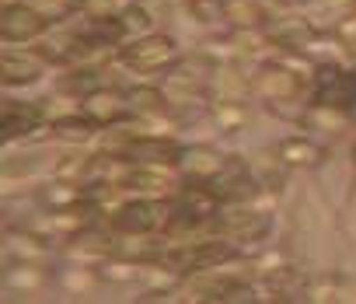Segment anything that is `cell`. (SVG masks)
<instances>
[{
    "label": "cell",
    "instance_id": "d6986e66",
    "mask_svg": "<svg viewBox=\"0 0 356 304\" xmlns=\"http://www.w3.org/2000/svg\"><path fill=\"white\" fill-rule=\"evenodd\" d=\"M304 301H314V304H349V301H356V283H349L339 273H328V276L307 280Z\"/></svg>",
    "mask_w": 356,
    "mask_h": 304
},
{
    "label": "cell",
    "instance_id": "cb8c5ba5",
    "mask_svg": "<svg viewBox=\"0 0 356 304\" xmlns=\"http://www.w3.org/2000/svg\"><path fill=\"white\" fill-rule=\"evenodd\" d=\"M119 25H122V32H126V42L129 39H140V35H147V32H154V15L143 8V4H133L119 15Z\"/></svg>",
    "mask_w": 356,
    "mask_h": 304
},
{
    "label": "cell",
    "instance_id": "ac0fdd59",
    "mask_svg": "<svg viewBox=\"0 0 356 304\" xmlns=\"http://www.w3.org/2000/svg\"><path fill=\"white\" fill-rule=\"evenodd\" d=\"M304 287H307V280L293 266H276V269H266L262 301H297V297H304Z\"/></svg>",
    "mask_w": 356,
    "mask_h": 304
},
{
    "label": "cell",
    "instance_id": "9c48e42d",
    "mask_svg": "<svg viewBox=\"0 0 356 304\" xmlns=\"http://www.w3.org/2000/svg\"><path fill=\"white\" fill-rule=\"evenodd\" d=\"M49 126V109L46 102H4L0 109V129H4V140H25L35 129Z\"/></svg>",
    "mask_w": 356,
    "mask_h": 304
},
{
    "label": "cell",
    "instance_id": "e0dca14e",
    "mask_svg": "<svg viewBox=\"0 0 356 304\" xmlns=\"http://www.w3.org/2000/svg\"><path fill=\"white\" fill-rule=\"evenodd\" d=\"M126 98H129V115L140 119V122H157L171 105L164 88H157V84H136V88L126 91Z\"/></svg>",
    "mask_w": 356,
    "mask_h": 304
},
{
    "label": "cell",
    "instance_id": "7c38bea8",
    "mask_svg": "<svg viewBox=\"0 0 356 304\" xmlns=\"http://www.w3.org/2000/svg\"><path fill=\"white\" fill-rule=\"evenodd\" d=\"M46 63L49 56L42 49H15V46H4V53H0V70H4V84L8 88H22V84H32L46 74Z\"/></svg>",
    "mask_w": 356,
    "mask_h": 304
},
{
    "label": "cell",
    "instance_id": "3957f363",
    "mask_svg": "<svg viewBox=\"0 0 356 304\" xmlns=\"http://www.w3.org/2000/svg\"><path fill=\"white\" fill-rule=\"evenodd\" d=\"M178 60V46L164 32H147L119 46V63L133 74H164Z\"/></svg>",
    "mask_w": 356,
    "mask_h": 304
},
{
    "label": "cell",
    "instance_id": "2e32d148",
    "mask_svg": "<svg viewBox=\"0 0 356 304\" xmlns=\"http://www.w3.org/2000/svg\"><path fill=\"white\" fill-rule=\"evenodd\" d=\"M49 129H53V136H56V140H63V143H70V147H84V143H91V140L102 133V126H98L91 115H84L81 109H77V112L53 115Z\"/></svg>",
    "mask_w": 356,
    "mask_h": 304
},
{
    "label": "cell",
    "instance_id": "603a6c76",
    "mask_svg": "<svg viewBox=\"0 0 356 304\" xmlns=\"http://www.w3.org/2000/svg\"><path fill=\"white\" fill-rule=\"evenodd\" d=\"M133 0H74V11L84 22H102V18H119Z\"/></svg>",
    "mask_w": 356,
    "mask_h": 304
},
{
    "label": "cell",
    "instance_id": "8992f818",
    "mask_svg": "<svg viewBox=\"0 0 356 304\" xmlns=\"http://www.w3.org/2000/svg\"><path fill=\"white\" fill-rule=\"evenodd\" d=\"M217 234L227 238L231 245H255V241H266L269 238V214L255 210V203H238V207H224L217 214Z\"/></svg>",
    "mask_w": 356,
    "mask_h": 304
},
{
    "label": "cell",
    "instance_id": "ba28073f",
    "mask_svg": "<svg viewBox=\"0 0 356 304\" xmlns=\"http://www.w3.org/2000/svg\"><path fill=\"white\" fill-rule=\"evenodd\" d=\"M266 39H269V46H276L283 53L304 56L311 49V42L318 39V29L300 15H273L266 22Z\"/></svg>",
    "mask_w": 356,
    "mask_h": 304
},
{
    "label": "cell",
    "instance_id": "5bb4252c",
    "mask_svg": "<svg viewBox=\"0 0 356 304\" xmlns=\"http://www.w3.org/2000/svg\"><path fill=\"white\" fill-rule=\"evenodd\" d=\"M4 255L8 259H25V262H49L53 255V241L46 231H35L29 224L8 227L4 231Z\"/></svg>",
    "mask_w": 356,
    "mask_h": 304
},
{
    "label": "cell",
    "instance_id": "52a82bcc",
    "mask_svg": "<svg viewBox=\"0 0 356 304\" xmlns=\"http://www.w3.org/2000/svg\"><path fill=\"white\" fill-rule=\"evenodd\" d=\"M182 186V175L171 165H129L122 175V189L133 196H164L171 200Z\"/></svg>",
    "mask_w": 356,
    "mask_h": 304
},
{
    "label": "cell",
    "instance_id": "4316f807",
    "mask_svg": "<svg viewBox=\"0 0 356 304\" xmlns=\"http://www.w3.org/2000/svg\"><path fill=\"white\" fill-rule=\"evenodd\" d=\"M353 165H356V143H353Z\"/></svg>",
    "mask_w": 356,
    "mask_h": 304
},
{
    "label": "cell",
    "instance_id": "30bf717a",
    "mask_svg": "<svg viewBox=\"0 0 356 304\" xmlns=\"http://www.w3.org/2000/svg\"><path fill=\"white\" fill-rule=\"evenodd\" d=\"M231 161L220 154L213 143H186L178 158V175L186 182H213Z\"/></svg>",
    "mask_w": 356,
    "mask_h": 304
},
{
    "label": "cell",
    "instance_id": "ffe728a7",
    "mask_svg": "<svg viewBox=\"0 0 356 304\" xmlns=\"http://www.w3.org/2000/svg\"><path fill=\"white\" fill-rule=\"evenodd\" d=\"M220 18H227L234 29H266L273 15L262 0H220Z\"/></svg>",
    "mask_w": 356,
    "mask_h": 304
},
{
    "label": "cell",
    "instance_id": "277c9868",
    "mask_svg": "<svg viewBox=\"0 0 356 304\" xmlns=\"http://www.w3.org/2000/svg\"><path fill=\"white\" fill-rule=\"evenodd\" d=\"M53 18L35 8L32 0H8L4 11H0V39L4 46H29L39 42L42 35H49Z\"/></svg>",
    "mask_w": 356,
    "mask_h": 304
},
{
    "label": "cell",
    "instance_id": "d4e9b609",
    "mask_svg": "<svg viewBox=\"0 0 356 304\" xmlns=\"http://www.w3.org/2000/svg\"><path fill=\"white\" fill-rule=\"evenodd\" d=\"M210 115H213V122H217L224 133H234V129H241V122H245V105L234 102V98H213Z\"/></svg>",
    "mask_w": 356,
    "mask_h": 304
},
{
    "label": "cell",
    "instance_id": "5b68a950",
    "mask_svg": "<svg viewBox=\"0 0 356 304\" xmlns=\"http://www.w3.org/2000/svg\"><path fill=\"white\" fill-rule=\"evenodd\" d=\"M311 102L353 112L356 109V67L318 63L311 70Z\"/></svg>",
    "mask_w": 356,
    "mask_h": 304
},
{
    "label": "cell",
    "instance_id": "44dd1931",
    "mask_svg": "<svg viewBox=\"0 0 356 304\" xmlns=\"http://www.w3.org/2000/svg\"><path fill=\"white\" fill-rule=\"evenodd\" d=\"M56 283H60L67 294H74V297H88V294H95L105 280H102V269H98L95 262H77V259H74V266H67V269L56 276Z\"/></svg>",
    "mask_w": 356,
    "mask_h": 304
},
{
    "label": "cell",
    "instance_id": "484cf974",
    "mask_svg": "<svg viewBox=\"0 0 356 304\" xmlns=\"http://www.w3.org/2000/svg\"><path fill=\"white\" fill-rule=\"evenodd\" d=\"M335 39H339L346 49H356V11H349L346 18H339V25H335Z\"/></svg>",
    "mask_w": 356,
    "mask_h": 304
},
{
    "label": "cell",
    "instance_id": "7402d4cb",
    "mask_svg": "<svg viewBox=\"0 0 356 304\" xmlns=\"http://www.w3.org/2000/svg\"><path fill=\"white\" fill-rule=\"evenodd\" d=\"M304 122H307L311 129L339 133V129H346V126L353 122V112L335 109V105H314V102H307V115H304Z\"/></svg>",
    "mask_w": 356,
    "mask_h": 304
},
{
    "label": "cell",
    "instance_id": "9a60e30c",
    "mask_svg": "<svg viewBox=\"0 0 356 304\" xmlns=\"http://www.w3.org/2000/svg\"><path fill=\"white\" fill-rule=\"evenodd\" d=\"M276 161L283 168H297V172H311L325 161V147L314 136H283L276 143Z\"/></svg>",
    "mask_w": 356,
    "mask_h": 304
},
{
    "label": "cell",
    "instance_id": "8fae6325",
    "mask_svg": "<svg viewBox=\"0 0 356 304\" xmlns=\"http://www.w3.org/2000/svg\"><path fill=\"white\" fill-rule=\"evenodd\" d=\"M81 112L91 115V119L105 129V126H115V122L129 119V98H126L122 88L102 84V88H95V91H88V95L81 98Z\"/></svg>",
    "mask_w": 356,
    "mask_h": 304
},
{
    "label": "cell",
    "instance_id": "7a4b0ae2",
    "mask_svg": "<svg viewBox=\"0 0 356 304\" xmlns=\"http://www.w3.org/2000/svg\"><path fill=\"white\" fill-rule=\"evenodd\" d=\"M311 81V74H297L293 63L283 60H266L252 70V95L269 102V105H290L304 95V84Z\"/></svg>",
    "mask_w": 356,
    "mask_h": 304
},
{
    "label": "cell",
    "instance_id": "4fadbf2b",
    "mask_svg": "<svg viewBox=\"0 0 356 304\" xmlns=\"http://www.w3.org/2000/svg\"><path fill=\"white\" fill-rule=\"evenodd\" d=\"M53 283L49 262H25V259H4V290L18 297H35Z\"/></svg>",
    "mask_w": 356,
    "mask_h": 304
},
{
    "label": "cell",
    "instance_id": "6da1fadb",
    "mask_svg": "<svg viewBox=\"0 0 356 304\" xmlns=\"http://www.w3.org/2000/svg\"><path fill=\"white\" fill-rule=\"evenodd\" d=\"M168 217H171V200H164V196H129L105 217V227L115 238H122V234H164Z\"/></svg>",
    "mask_w": 356,
    "mask_h": 304
},
{
    "label": "cell",
    "instance_id": "83f0119b",
    "mask_svg": "<svg viewBox=\"0 0 356 304\" xmlns=\"http://www.w3.org/2000/svg\"><path fill=\"white\" fill-rule=\"evenodd\" d=\"M353 122H356V109H353Z\"/></svg>",
    "mask_w": 356,
    "mask_h": 304
}]
</instances>
